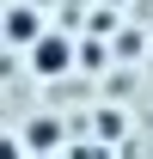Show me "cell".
Masks as SVG:
<instances>
[{"instance_id":"obj_1","label":"cell","mask_w":153,"mask_h":159,"mask_svg":"<svg viewBox=\"0 0 153 159\" xmlns=\"http://www.w3.org/2000/svg\"><path fill=\"white\" fill-rule=\"evenodd\" d=\"M31 67H37L43 80L67 74V67H74V43H67V37H55V31H37V37H31Z\"/></svg>"},{"instance_id":"obj_2","label":"cell","mask_w":153,"mask_h":159,"mask_svg":"<svg viewBox=\"0 0 153 159\" xmlns=\"http://www.w3.org/2000/svg\"><path fill=\"white\" fill-rule=\"evenodd\" d=\"M37 31H43V25H37V12H12V19H6V37H19V43H31Z\"/></svg>"},{"instance_id":"obj_3","label":"cell","mask_w":153,"mask_h":159,"mask_svg":"<svg viewBox=\"0 0 153 159\" xmlns=\"http://www.w3.org/2000/svg\"><path fill=\"white\" fill-rule=\"evenodd\" d=\"M25 141H31V147H55V122H31Z\"/></svg>"}]
</instances>
